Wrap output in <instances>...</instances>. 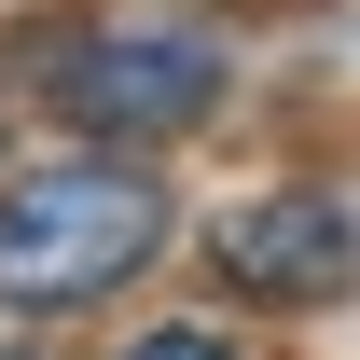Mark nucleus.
Masks as SVG:
<instances>
[{"instance_id": "1", "label": "nucleus", "mask_w": 360, "mask_h": 360, "mask_svg": "<svg viewBox=\"0 0 360 360\" xmlns=\"http://www.w3.org/2000/svg\"><path fill=\"white\" fill-rule=\"evenodd\" d=\"M167 250V180L125 153H56L0 194V305L14 319H84Z\"/></svg>"}, {"instance_id": "2", "label": "nucleus", "mask_w": 360, "mask_h": 360, "mask_svg": "<svg viewBox=\"0 0 360 360\" xmlns=\"http://www.w3.org/2000/svg\"><path fill=\"white\" fill-rule=\"evenodd\" d=\"M42 97L97 153H153V139L222 111V42H194V28H84V42L42 56Z\"/></svg>"}, {"instance_id": "3", "label": "nucleus", "mask_w": 360, "mask_h": 360, "mask_svg": "<svg viewBox=\"0 0 360 360\" xmlns=\"http://www.w3.org/2000/svg\"><path fill=\"white\" fill-rule=\"evenodd\" d=\"M208 250H222V277L250 305H333L360 277V208L333 180H277V194H236Z\"/></svg>"}, {"instance_id": "4", "label": "nucleus", "mask_w": 360, "mask_h": 360, "mask_svg": "<svg viewBox=\"0 0 360 360\" xmlns=\"http://www.w3.org/2000/svg\"><path fill=\"white\" fill-rule=\"evenodd\" d=\"M125 360H236V333H222V319H153Z\"/></svg>"}, {"instance_id": "5", "label": "nucleus", "mask_w": 360, "mask_h": 360, "mask_svg": "<svg viewBox=\"0 0 360 360\" xmlns=\"http://www.w3.org/2000/svg\"><path fill=\"white\" fill-rule=\"evenodd\" d=\"M0 360H28V347H0Z\"/></svg>"}]
</instances>
